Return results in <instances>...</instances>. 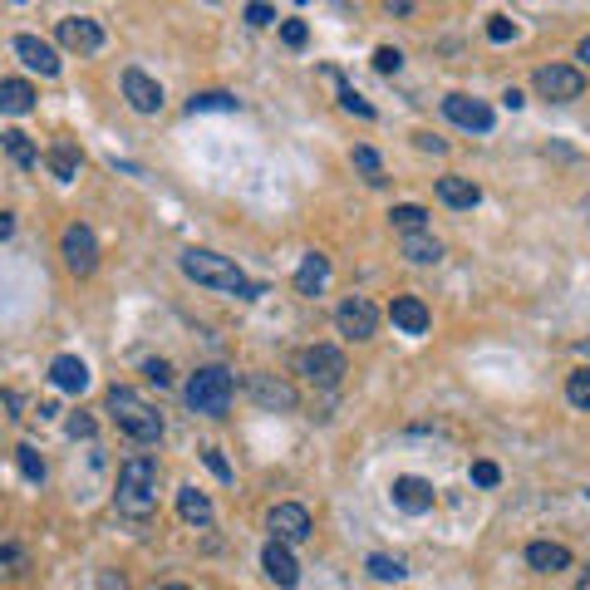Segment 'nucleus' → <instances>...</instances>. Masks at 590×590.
Returning a JSON list of instances; mask_svg holds the SVG:
<instances>
[{
    "mask_svg": "<svg viewBox=\"0 0 590 590\" xmlns=\"http://www.w3.org/2000/svg\"><path fill=\"white\" fill-rule=\"evenodd\" d=\"M182 276L187 281H197V286H212V291L222 295H236V300H256L261 286L256 281H246L241 276V266H232L227 256H217V251H202V246H192V251H182Z\"/></svg>",
    "mask_w": 590,
    "mask_h": 590,
    "instance_id": "obj_1",
    "label": "nucleus"
},
{
    "mask_svg": "<svg viewBox=\"0 0 590 590\" xmlns=\"http://www.w3.org/2000/svg\"><path fill=\"white\" fill-rule=\"evenodd\" d=\"M118 512L123 517H153L158 512V458L148 453H133L123 468H118V492H114Z\"/></svg>",
    "mask_w": 590,
    "mask_h": 590,
    "instance_id": "obj_2",
    "label": "nucleus"
},
{
    "mask_svg": "<svg viewBox=\"0 0 590 590\" xmlns=\"http://www.w3.org/2000/svg\"><path fill=\"white\" fill-rule=\"evenodd\" d=\"M104 404H109L114 423L128 433V438H133V443H158V438H163V413L153 409L138 389H123V384H114Z\"/></svg>",
    "mask_w": 590,
    "mask_h": 590,
    "instance_id": "obj_3",
    "label": "nucleus"
},
{
    "mask_svg": "<svg viewBox=\"0 0 590 590\" xmlns=\"http://www.w3.org/2000/svg\"><path fill=\"white\" fill-rule=\"evenodd\" d=\"M187 409L192 413H207V418H222V413L232 409V394H236V379L232 369H222V364H207V369H197L192 379H187Z\"/></svg>",
    "mask_w": 590,
    "mask_h": 590,
    "instance_id": "obj_4",
    "label": "nucleus"
},
{
    "mask_svg": "<svg viewBox=\"0 0 590 590\" xmlns=\"http://www.w3.org/2000/svg\"><path fill=\"white\" fill-rule=\"evenodd\" d=\"M295 369H300L310 384H320V389H335V384L350 374L345 354L335 350V345H310V350H300L295 354Z\"/></svg>",
    "mask_w": 590,
    "mask_h": 590,
    "instance_id": "obj_5",
    "label": "nucleus"
},
{
    "mask_svg": "<svg viewBox=\"0 0 590 590\" xmlns=\"http://www.w3.org/2000/svg\"><path fill=\"white\" fill-rule=\"evenodd\" d=\"M536 94L551 99V104H571L586 94V74L571 69V64H541L536 69Z\"/></svg>",
    "mask_w": 590,
    "mask_h": 590,
    "instance_id": "obj_6",
    "label": "nucleus"
},
{
    "mask_svg": "<svg viewBox=\"0 0 590 590\" xmlns=\"http://www.w3.org/2000/svg\"><path fill=\"white\" fill-rule=\"evenodd\" d=\"M59 251H64V266H69L74 276H94V266H99V236L89 232L84 222L64 227V241H59Z\"/></svg>",
    "mask_w": 590,
    "mask_h": 590,
    "instance_id": "obj_7",
    "label": "nucleus"
},
{
    "mask_svg": "<svg viewBox=\"0 0 590 590\" xmlns=\"http://www.w3.org/2000/svg\"><path fill=\"white\" fill-rule=\"evenodd\" d=\"M266 527H271V541L295 546V541H305V536L315 531V522H310V512H305L300 502H281V507L266 512Z\"/></svg>",
    "mask_w": 590,
    "mask_h": 590,
    "instance_id": "obj_8",
    "label": "nucleus"
},
{
    "mask_svg": "<svg viewBox=\"0 0 590 590\" xmlns=\"http://www.w3.org/2000/svg\"><path fill=\"white\" fill-rule=\"evenodd\" d=\"M335 325H340V335H350V340H369V335L379 330V310H374L364 295H350V300H340Z\"/></svg>",
    "mask_w": 590,
    "mask_h": 590,
    "instance_id": "obj_9",
    "label": "nucleus"
},
{
    "mask_svg": "<svg viewBox=\"0 0 590 590\" xmlns=\"http://www.w3.org/2000/svg\"><path fill=\"white\" fill-rule=\"evenodd\" d=\"M59 45L79 50V55H94V50H104V25L89 20V15H69V20H59Z\"/></svg>",
    "mask_w": 590,
    "mask_h": 590,
    "instance_id": "obj_10",
    "label": "nucleus"
},
{
    "mask_svg": "<svg viewBox=\"0 0 590 590\" xmlns=\"http://www.w3.org/2000/svg\"><path fill=\"white\" fill-rule=\"evenodd\" d=\"M123 99L138 109V114H158L163 109V84L143 69H123Z\"/></svg>",
    "mask_w": 590,
    "mask_h": 590,
    "instance_id": "obj_11",
    "label": "nucleus"
},
{
    "mask_svg": "<svg viewBox=\"0 0 590 590\" xmlns=\"http://www.w3.org/2000/svg\"><path fill=\"white\" fill-rule=\"evenodd\" d=\"M246 389H251V399L261 404V409H295V389L286 379H276V374H246Z\"/></svg>",
    "mask_w": 590,
    "mask_h": 590,
    "instance_id": "obj_12",
    "label": "nucleus"
},
{
    "mask_svg": "<svg viewBox=\"0 0 590 590\" xmlns=\"http://www.w3.org/2000/svg\"><path fill=\"white\" fill-rule=\"evenodd\" d=\"M443 114L453 118L458 128H472V133H487L492 118H497L482 99H468V94H448V99H443Z\"/></svg>",
    "mask_w": 590,
    "mask_h": 590,
    "instance_id": "obj_13",
    "label": "nucleus"
},
{
    "mask_svg": "<svg viewBox=\"0 0 590 590\" xmlns=\"http://www.w3.org/2000/svg\"><path fill=\"white\" fill-rule=\"evenodd\" d=\"M394 507H404L409 517L433 512V482H423V477H399V482H394Z\"/></svg>",
    "mask_w": 590,
    "mask_h": 590,
    "instance_id": "obj_14",
    "label": "nucleus"
},
{
    "mask_svg": "<svg viewBox=\"0 0 590 590\" xmlns=\"http://www.w3.org/2000/svg\"><path fill=\"white\" fill-rule=\"evenodd\" d=\"M15 55L25 59L30 69H40L45 79H55V74H59V55H55V45H45L40 35H15Z\"/></svg>",
    "mask_w": 590,
    "mask_h": 590,
    "instance_id": "obj_15",
    "label": "nucleus"
},
{
    "mask_svg": "<svg viewBox=\"0 0 590 590\" xmlns=\"http://www.w3.org/2000/svg\"><path fill=\"white\" fill-rule=\"evenodd\" d=\"M527 566L541 576H556V571H571V551L561 541H531L527 546Z\"/></svg>",
    "mask_w": 590,
    "mask_h": 590,
    "instance_id": "obj_16",
    "label": "nucleus"
},
{
    "mask_svg": "<svg viewBox=\"0 0 590 590\" xmlns=\"http://www.w3.org/2000/svg\"><path fill=\"white\" fill-rule=\"evenodd\" d=\"M330 281V256L320 251H305V261L295 266V295H320Z\"/></svg>",
    "mask_w": 590,
    "mask_h": 590,
    "instance_id": "obj_17",
    "label": "nucleus"
},
{
    "mask_svg": "<svg viewBox=\"0 0 590 590\" xmlns=\"http://www.w3.org/2000/svg\"><path fill=\"white\" fill-rule=\"evenodd\" d=\"M50 379H55V389H64V394H84L89 389V364L79 354H59L55 364H50Z\"/></svg>",
    "mask_w": 590,
    "mask_h": 590,
    "instance_id": "obj_18",
    "label": "nucleus"
},
{
    "mask_svg": "<svg viewBox=\"0 0 590 590\" xmlns=\"http://www.w3.org/2000/svg\"><path fill=\"white\" fill-rule=\"evenodd\" d=\"M261 566H266V576H271L276 586H295V581H300V566H295L291 546H281V541H266Z\"/></svg>",
    "mask_w": 590,
    "mask_h": 590,
    "instance_id": "obj_19",
    "label": "nucleus"
},
{
    "mask_svg": "<svg viewBox=\"0 0 590 590\" xmlns=\"http://www.w3.org/2000/svg\"><path fill=\"white\" fill-rule=\"evenodd\" d=\"M389 320H394L404 335H423V330H428V305H423L418 295H394Z\"/></svg>",
    "mask_w": 590,
    "mask_h": 590,
    "instance_id": "obj_20",
    "label": "nucleus"
},
{
    "mask_svg": "<svg viewBox=\"0 0 590 590\" xmlns=\"http://www.w3.org/2000/svg\"><path fill=\"white\" fill-rule=\"evenodd\" d=\"M438 197L448 202V207H458V212H468V207H477L482 202V192H477V182H468V177H438Z\"/></svg>",
    "mask_w": 590,
    "mask_h": 590,
    "instance_id": "obj_21",
    "label": "nucleus"
},
{
    "mask_svg": "<svg viewBox=\"0 0 590 590\" xmlns=\"http://www.w3.org/2000/svg\"><path fill=\"white\" fill-rule=\"evenodd\" d=\"M177 512H182V522H192V527H212V502H207V492H197V487H182V492H177Z\"/></svg>",
    "mask_w": 590,
    "mask_h": 590,
    "instance_id": "obj_22",
    "label": "nucleus"
},
{
    "mask_svg": "<svg viewBox=\"0 0 590 590\" xmlns=\"http://www.w3.org/2000/svg\"><path fill=\"white\" fill-rule=\"evenodd\" d=\"M35 109V89L25 79H0V114H30Z\"/></svg>",
    "mask_w": 590,
    "mask_h": 590,
    "instance_id": "obj_23",
    "label": "nucleus"
},
{
    "mask_svg": "<svg viewBox=\"0 0 590 590\" xmlns=\"http://www.w3.org/2000/svg\"><path fill=\"white\" fill-rule=\"evenodd\" d=\"M404 256H409L413 266H433V261H443V246L428 232H413V236H404Z\"/></svg>",
    "mask_w": 590,
    "mask_h": 590,
    "instance_id": "obj_24",
    "label": "nucleus"
},
{
    "mask_svg": "<svg viewBox=\"0 0 590 590\" xmlns=\"http://www.w3.org/2000/svg\"><path fill=\"white\" fill-rule=\"evenodd\" d=\"M45 163H50V173L59 182H74L79 177V153H74V143H55L50 153H45Z\"/></svg>",
    "mask_w": 590,
    "mask_h": 590,
    "instance_id": "obj_25",
    "label": "nucleus"
},
{
    "mask_svg": "<svg viewBox=\"0 0 590 590\" xmlns=\"http://www.w3.org/2000/svg\"><path fill=\"white\" fill-rule=\"evenodd\" d=\"M0 143H5V153H10V158H15L20 168H35V163H40V148H35V143H30V138H25L20 128L0 133Z\"/></svg>",
    "mask_w": 590,
    "mask_h": 590,
    "instance_id": "obj_26",
    "label": "nucleus"
},
{
    "mask_svg": "<svg viewBox=\"0 0 590 590\" xmlns=\"http://www.w3.org/2000/svg\"><path fill=\"white\" fill-rule=\"evenodd\" d=\"M192 114H236L241 104H236L232 94H222V89H212V94H192V104H187Z\"/></svg>",
    "mask_w": 590,
    "mask_h": 590,
    "instance_id": "obj_27",
    "label": "nucleus"
},
{
    "mask_svg": "<svg viewBox=\"0 0 590 590\" xmlns=\"http://www.w3.org/2000/svg\"><path fill=\"white\" fill-rule=\"evenodd\" d=\"M364 566H369V576H374V581H404V576H409V566H404L399 556H384V551H374Z\"/></svg>",
    "mask_w": 590,
    "mask_h": 590,
    "instance_id": "obj_28",
    "label": "nucleus"
},
{
    "mask_svg": "<svg viewBox=\"0 0 590 590\" xmlns=\"http://www.w3.org/2000/svg\"><path fill=\"white\" fill-rule=\"evenodd\" d=\"M389 222H394L404 236H413V232H423V227H428V212H423L418 202H404V207H394V212H389Z\"/></svg>",
    "mask_w": 590,
    "mask_h": 590,
    "instance_id": "obj_29",
    "label": "nucleus"
},
{
    "mask_svg": "<svg viewBox=\"0 0 590 590\" xmlns=\"http://www.w3.org/2000/svg\"><path fill=\"white\" fill-rule=\"evenodd\" d=\"M325 74H330V79L340 84V104H345L350 114H359V118H374V104H369V99H359V94H354V89L345 84V79H340V74H335V69H325Z\"/></svg>",
    "mask_w": 590,
    "mask_h": 590,
    "instance_id": "obj_30",
    "label": "nucleus"
},
{
    "mask_svg": "<svg viewBox=\"0 0 590 590\" xmlns=\"http://www.w3.org/2000/svg\"><path fill=\"white\" fill-rule=\"evenodd\" d=\"M566 399H571L576 409H590V369H576V374L566 379Z\"/></svg>",
    "mask_w": 590,
    "mask_h": 590,
    "instance_id": "obj_31",
    "label": "nucleus"
},
{
    "mask_svg": "<svg viewBox=\"0 0 590 590\" xmlns=\"http://www.w3.org/2000/svg\"><path fill=\"white\" fill-rule=\"evenodd\" d=\"M15 463H20V472L30 477V482H45V458L25 443V448H15Z\"/></svg>",
    "mask_w": 590,
    "mask_h": 590,
    "instance_id": "obj_32",
    "label": "nucleus"
},
{
    "mask_svg": "<svg viewBox=\"0 0 590 590\" xmlns=\"http://www.w3.org/2000/svg\"><path fill=\"white\" fill-rule=\"evenodd\" d=\"M354 168H359V173H369V182H384V163H379V153H374V148H354Z\"/></svg>",
    "mask_w": 590,
    "mask_h": 590,
    "instance_id": "obj_33",
    "label": "nucleus"
},
{
    "mask_svg": "<svg viewBox=\"0 0 590 590\" xmlns=\"http://www.w3.org/2000/svg\"><path fill=\"white\" fill-rule=\"evenodd\" d=\"M487 40H492V45H507V40H517V20H507V15H492V20H487Z\"/></svg>",
    "mask_w": 590,
    "mask_h": 590,
    "instance_id": "obj_34",
    "label": "nucleus"
},
{
    "mask_svg": "<svg viewBox=\"0 0 590 590\" xmlns=\"http://www.w3.org/2000/svg\"><path fill=\"white\" fill-rule=\"evenodd\" d=\"M281 40H286L291 50H305V40H310V25H305V20H281Z\"/></svg>",
    "mask_w": 590,
    "mask_h": 590,
    "instance_id": "obj_35",
    "label": "nucleus"
},
{
    "mask_svg": "<svg viewBox=\"0 0 590 590\" xmlns=\"http://www.w3.org/2000/svg\"><path fill=\"white\" fill-rule=\"evenodd\" d=\"M374 69H379V74H399V69H404V55H399L394 45H379V50H374Z\"/></svg>",
    "mask_w": 590,
    "mask_h": 590,
    "instance_id": "obj_36",
    "label": "nucleus"
},
{
    "mask_svg": "<svg viewBox=\"0 0 590 590\" xmlns=\"http://www.w3.org/2000/svg\"><path fill=\"white\" fill-rule=\"evenodd\" d=\"M143 374H148L158 389H168V384H173V364H168V359H148V364H143Z\"/></svg>",
    "mask_w": 590,
    "mask_h": 590,
    "instance_id": "obj_37",
    "label": "nucleus"
},
{
    "mask_svg": "<svg viewBox=\"0 0 590 590\" xmlns=\"http://www.w3.org/2000/svg\"><path fill=\"white\" fill-rule=\"evenodd\" d=\"M472 482H477V487H497V482H502V468H497V463H472Z\"/></svg>",
    "mask_w": 590,
    "mask_h": 590,
    "instance_id": "obj_38",
    "label": "nucleus"
},
{
    "mask_svg": "<svg viewBox=\"0 0 590 590\" xmlns=\"http://www.w3.org/2000/svg\"><path fill=\"white\" fill-rule=\"evenodd\" d=\"M202 463H207V468L217 472V477H222V482H232V468H227V458H222V453H217V448H207V453H202Z\"/></svg>",
    "mask_w": 590,
    "mask_h": 590,
    "instance_id": "obj_39",
    "label": "nucleus"
},
{
    "mask_svg": "<svg viewBox=\"0 0 590 590\" xmlns=\"http://www.w3.org/2000/svg\"><path fill=\"white\" fill-rule=\"evenodd\" d=\"M246 25H276V10L271 5H246Z\"/></svg>",
    "mask_w": 590,
    "mask_h": 590,
    "instance_id": "obj_40",
    "label": "nucleus"
},
{
    "mask_svg": "<svg viewBox=\"0 0 590 590\" xmlns=\"http://www.w3.org/2000/svg\"><path fill=\"white\" fill-rule=\"evenodd\" d=\"M69 438H94V418L89 413H74L69 418Z\"/></svg>",
    "mask_w": 590,
    "mask_h": 590,
    "instance_id": "obj_41",
    "label": "nucleus"
},
{
    "mask_svg": "<svg viewBox=\"0 0 590 590\" xmlns=\"http://www.w3.org/2000/svg\"><path fill=\"white\" fill-rule=\"evenodd\" d=\"M413 143H418L423 153H443V148H448V143H443V138H433V133H413Z\"/></svg>",
    "mask_w": 590,
    "mask_h": 590,
    "instance_id": "obj_42",
    "label": "nucleus"
},
{
    "mask_svg": "<svg viewBox=\"0 0 590 590\" xmlns=\"http://www.w3.org/2000/svg\"><path fill=\"white\" fill-rule=\"evenodd\" d=\"M10 566H20V556H15V551L0 541V576H10Z\"/></svg>",
    "mask_w": 590,
    "mask_h": 590,
    "instance_id": "obj_43",
    "label": "nucleus"
},
{
    "mask_svg": "<svg viewBox=\"0 0 590 590\" xmlns=\"http://www.w3.org/2000/svg\"><path fill=\"white\" fill-rule=\"evenodd\" d=\"M502 104H507V109H522V104H527V94H522V89H507V94H502Z\"/></svg>",
    "mask_w": 590,
    "mask_h": 590,
    "instance_id": "obj_44",
    "label": "nucleus"
},
{
    "mask_svg": "<svg viewBox=\"0 0 590 590\" xmlns=\"http://www.w3.org/2000/svg\"><path fill=\"white\" fill-rule=\"evenodd\" d=\"M99 586H104V590H123V576H114V571H104V576H99Z\"/></svg>",
    "mask_w": 590,
    "mask_h": 590,
    "instance_id": "obj_45",
    "label": "nucleus"
},
{
    "mask_svg": "<svg viewBox=\"0 0 590 590\" xmlns=\"http://www.w3.org/2000/svg\"><path fill=\"white\" fill-rule=\"evenodd\" d=\"M10 232H15V217H10V212H0V241H5Z\"/></svg>",
    "mask_w": 590,
    "mask_h": 590,
    "instance_id": "obj_46",
    "label": "nucleus"
},
{
    "mask_svg": "<svg viewBox=\"0 0 590 590\" xmlns=\"http://www.w3.org/2000/svg\"><path fill=\"white\" fill-rule=\"evenodd\" d=\"M576 55H581V64H590V35L581 40V50H576Z\"/></svg>",
    "mask_w": 590,
    "mask_h": 590,
    "instance_id": "obj_47",
    "label": "nucleus"
},
{
    "mask_svg": "<svg viewBox=\"0 0 590 590\" xmlns=\"http://www.w3.org/2000/svg\"><path fill=\"white\" fill-rule=\"evenodd\" d=\"M576 590H590V571H586V576H581V586H576Z\"/></svg>",
    "mask_w": 590,
    "mask_h": 590,
    "instance_id": "obj_48",
    "label": "nucleus"
},
{
    "mask_svg": "<svg viewBox=\"0 0 590 590\" xmlns=\"http://www.w3.org/2000/svg\"><path fill=\"white\" fill-rule=\"evenodd\" d=\"M163 590H192V586H163Z\"/></svg>",
    "mask_w": 590,
    "mask_h": 590,
    "instance_id": "obj_49",
    "label": "nucleus"
},
{
    "mask_svg": "<svg viewBox=\"0 0 590 590\" xmlns=\"http://www.w3.org/2000/svg\"><path fill=\"white\" fill-rule=\"evenodd\" d=\"M586 222H590V202H586Z\"/></svg>",
    "mask_w": 590,
    "mask_h": 590,
    "instance_id": "obj_50",
    "label": "nucleus"
},
{
    "mask_svg": "<svg viewBox=\"0 0 590 590\" xmlns=\"http://www.w3.org/2000/svg\"><path fill=\"white\" fill-rule=\"evenodd\" d=\"M586 497H590V492H586Z\"/></svg>",
    "mask_w": 590,
    "mask_h": 590,
    "instance_id": "obj_51",
    "label": "nucleus"
}]
</instances>
